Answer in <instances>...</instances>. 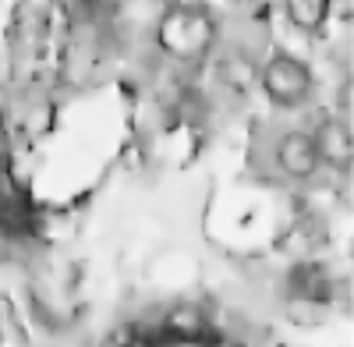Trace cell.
Here are the masks:
<instances>
[{
  "label": "cell",
  "instance_id": "6da1fadb",
  "mask_svg": "<svg viewBox=\"0 0 354 347\" xmlns=\"http://www.w3.org/2000/svg\"><path fill=\"white\" fill-rule=\"evenodd\" d=\"M216 43H220V18L205 4H170L163 8L153 28V50L167 64H177L185 71L209 61Z\"/></svg>",
  "mask_w": 354,
  "mask_h": 347
},
{
  "label": "cell",
  "instance_id": "7a4b0ae2",
  "mask_svg": "<svg viewBox=\"0 0 354 347\" xmlns=\"http://www.w3.org/2000/svg\"><path fill=\"white\" fill-rule=\"evenodd\" d=\"M255 167L266 181L287 185V188H308L319 181L322 163L315 153V142L308 128L283 124V128H266L262 142H255L252 153Z\"/></svg>",
  "mask_w": 354,
  "mask_h": 347
},
{
  "label": "cell",
  "instance_id": "3957f363",
  "mask_svg": "<svg viewBox=\"0 0 354 347\" xmlns=\"http://www.w3.org/2000/svg\"><path fill=\"white\" fill-rule=\"evenodd\" d=\"M259 89L277 110L298 113L315 100V75H312L308 61H301V57H294L287 50H277L270 57H262Z\"/></svg>",
  "mask_w": 354,
  "mask_h": 347
},
{
  "label": "cell",
  "instance_id": "277c9868",
  "mask_svg": "<svg viewBox=\"0 0 354 347\" xmlns=\"http://www.w3.org/2000/svg\"><path fill=\"white\" fill-rule=\"evenodd\" d=\"M312 142H315V153L322 170H333V174H351V160H354V138H351V118L344 113H330V118L315 121L312 128Z\"/></svg>",
  "mask_w": 354,
  "mask_h": 347
},
{
  "label": "cell",
  "instance_id": "5b68a950",
  "mask_svg": "<svg viewBox=\"0 0 354 347\" xmlns=\"http://www.w3.org/2000/svg\"><path fill=\"white\" fill-rule=\"evenodd\" d=\"M287 25L301 36H319L333 18V0H280Z\"/></svg>",
  "mask_w": 354,
  "mask_h": 347
},
{
  "label": "cell",
  "instance_id": "8992f818",
  "mask_svg": "<svg viewBox=\"0 0 354 347\" xmlns=\"http://www.w3.org/2000/svg\"><path fill=\"white\" fill-rule=\"evenodd\" d=\"M25 344V333H21V319L15 305L0 294V347H21Z\"/></svg>",
  "mask_w": 354,
  "mask_h": 347
},
{
  "label": "cell",
  "instance_id": "52a82bcc",
  "mask_svg": "<svg viewBox=\"0 0 354 347\" xmlns=\"http://www.w3.org/2000/svg\"><path fill=\"white\" fill-rule=\"evenodd\" d=\"M223 4L230 8V11H238V15H248V11H255L262 0H223Z\"/></svg>",
  "mask_w": 354,
  "mask_h": 347
}]
</instances>
